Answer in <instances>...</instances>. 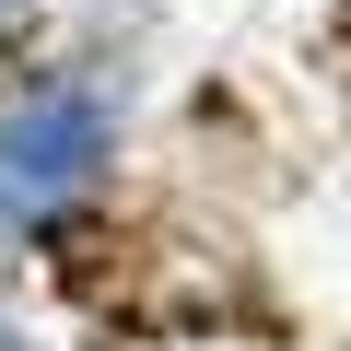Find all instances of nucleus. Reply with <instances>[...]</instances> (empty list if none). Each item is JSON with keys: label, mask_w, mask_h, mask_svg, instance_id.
Returning <instances> with one entry per match:
<instances>
[{"label": "nucleus", "mask_w": 351, "mask_h": 351, "mask_svg": "<svg viewBox=\"0 0 351 351\" xmlns=\"http://www.w3.org/2000/svg\"><path fill=\"white\" fill-rule=\"evenodd\" d=\"M106 164H117L106 82H36V94H12V106H0V234L59 223Z\"/></svg>", "instance_id": "1"}, {"label": "nucleus", "mask_w": 351, "mask_h": 351, "mask_svg": "<svg viewBox=\"0 0 351 351\" xmlns=\"http://www.w3.org/2000/svg\"><path fill=\"white\" fill-rule=\"evenodd\" d=\"M12 12H24V0H0V24H12Z\"/></svg>", "instance_id": "2"}, {"label": "nucleus", "mask_w": 351, "mask_h": 351, "mask_svg": "<svg viewBox=\"0 0 351 351\" xmlns=\"http://www.w3.org/2000/svg\"><path fill=\"white\" fill-rule=\"evenodd\" d=\"M0 351H12V328H0Z\"/></svg>", "instance_id": "3"}]
</instances>
